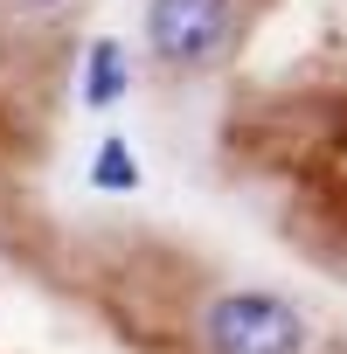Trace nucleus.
Listing matches in <instances>:
<instances>
[{
  "label": "nucleus",
  "mask_w": 347,
  "mask_h": 354,
  "mask_svg": "<svg viewBox=\"0 0 347 354\" xmlns=\"http://www.w3.org/2000/svg\"><path fill=\"white\" fill-rule=\"evenodd\" d=\"M28 8H63V0H28Z\"/></svg>",
  "instance_id": "39448f33"
},
{
  "label": "nucleus",
  "mask_w": 347,
  "mask_h": 354,
  "mask_svg": "<svg viewBox=\"0 0 347 354\" xmlns=\"http://www.w3.org/2000/svg\"><path fill=\"white\" fill-rule=\"evenodd\" d=\"M312 340H319L312 313L271 285H223L195 306L202 354H312Z\"/></svg>",
  "instance_id": "f257e3e1"
},
{
  "label": "nucleus",
  "mask_w": 347,
  "mask_h": 354,
  "mask_svg": "<svg viewBox=\"0 0 347 354\" xmlns=\"http://www.w3.org/2000/svg\"><path fill=\"white\" fill-rule=\"evenodd\" d=\"M125 91H132V49H125L118 35H97V42L84 49L77 97H84L91 111H118V104H125Z\"/></svg>",
  "instance_id": "7ed1b4c3"
},
{
  "label": "nucleus",
  "mask_w": 347,
  "mask_h": 354,
  "mask_svg": "<svg viewBox=\"0 0 347 354\" xmlns=\"http://www.w3.org/2000/svg\"><path fill=\"white\" fill-rule=\"evenodd\" d=\"M91 181H97L104 195H132V188H139V153H132L125 139H104V146H97V167H91Z\"/></svg>",
  "instance_id": "20e7f679"
},
{
  "label": "nucleus",
  "mask_w": 347,
  "mask_h": 354,
  "mask_svg": "<svg viewBox=\"0 0 347 354\" xmlns=\"http://www.w3.org/2000/svg\"><path fill=\"white\" fill-rule=\"evenodd\" d=\"M243 35L236 0H146V56L174 77H202L229 63Z\"/></svg>",
  "instance_id": "f03ea898"
}]
</instances>
